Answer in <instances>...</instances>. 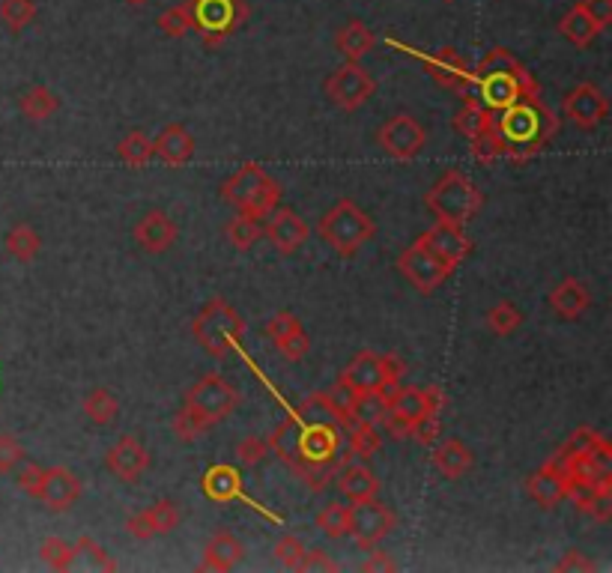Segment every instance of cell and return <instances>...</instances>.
I'll list each match as a JSON object with an SVG mask.
<instances>
[{
	"mask_svg": "<svg viewBox=\"0 0 612 573\" xmlns=\"http://www.w3.org/2000/svg\"><path fill=\"white\" fill-rule=\"evenodd\" d=\"M454 126L475 144V156L487 162L496 156L526 159L544 150L556 120L541 99L517 102L505 111H484L478 102H466V108L454 117Z\"/></svg>",
	"mask_w": 612,
	"mask_h": 573,
	"instance_id": "6da1fadb",
	"label": "cell"
},
{
	"mask_svg": "<svg viewBox=\"0 0 612 573\" xmlns=\"http://www.w3.org/2000/svg\"><path fill=\"white\" fill-rule=\"evenodd\" d=\"M472 84L478 87V105L484 111H505L517 102L541 99V87L532 78V72L508 51L493 48L475 69Z\"/></svg>",
	"mask_w": 612,
	"mask_h": 573,
	"instance_id": "7a4b0ae2",
	"label": "cell"
},
{
	"mask_svg": "<svg viewBox=\"0 0 612 573\" xmlns=\"http://www.w3.org/2000/svg\"><path fill=\"white\" fill-rule=\"evenodd\" d=\"M377 233L374 218L350 197H341L317 224V236L341 257L359 254Z\"/></svg>",
	"mask_w": 612,
	"mask_h": 573,
	"instance_id": "3957f363",
	"label": "cell"
},
{
	"mask_svg": "<svg viewBox=\"0 0 612 573\" xmlns=\"http://www.w3.org/2000/svg\"><path fill=\"white\" fill-rule=\"evenodd\" d=\"M192 335H195V341L204 347L209 356L224 359V356H230L233 350L242 347L245 320H242V314L230 302L215 296V299L206 302L204 308H201V314L195 317Z\"/></svg>",
	"mask_w": 612,
	"mask_h": 573,
	"instance_id": "277c9868",
	"label": "cell"
},
{
	"mask_svg": "<svg viewBox=\"0 0 612 573\" xmlns=\"http://www.w3.org/2000/svg\"><path fill=\"white\" fill-rule=\"evenodd\" d=\"M484 203V194L463 171H445L424 194V206L433 212L436 221L448 224H469Z\"/></svg>",
	"mask_w": 612,
	"mask_h": 573,
	"instance_id": "5b68a950",
	"label": "cell"
},
{
	"mask_svg": "<svg viewBox=\"0 0 612 573\" xmlns=\"http://www.w3.org/2000/svg\"><path fill=\"white\" fill-rule=\"evenodd\" d=\"M221 197H224V203H230L242 215L266 218L281 200V186L260 165L248 162L230 180H224Z\"/></svg>",
	"mask_w": 612,
	"mask_h": 573,
	"instance_id": "8992f818",
	"label": "cell"
},
{
	"mask_svg": "<svg viewBox=\"0 0 612 573\" xmlns=\"http://www.w3.org/2000/svg\"><path fill=\"white\" fill-rule=\"evenodd\" d=\"M407 374L404 359L398 356H380L374 350H362L359 356L350 359V365L341 371L338 382L347 385L359 400L362 397H377V394H389L401 377Z\"/></svg>",
	"mask_w": 612,
	"mask_h": 573,
	"instance_id": "52a82bcc",
	"label": "cell"
},
{
	"mask_svg": "<svg viewBox=\"0 0 612 573\" xmlns=\"http://www.w3.org/2000/svg\"><path fill=\"white\" fill-rule=\"evenodd\" d=\"M442 406L439 388H412V385H395L386 394V415L395 436H412L421 424L436 421Z\"/></svg>",
	"mask_w": 612,
	"mask_h": 573,
	"instance_id": "ba28073f",
	"label": "cell"
},
{
	"mask_svg": "<svg viewBox=\"0 0 612 573\" xmlns=\"http://www.w3.org/2000/svg\"><path fill=\"white\" fill-rule=\"evenodd\" d=\"M192 12V30L201 33L204 45H221L248 18L245 0H186Z\"/></svg>",
	"mask_w": 612,
	"mask_h": 573,
	"instance_id": "9c48e42d",
	"label": "cell"
},
{
	"mask_svg": "<svg viewBox=\"0 0 612 573\" xmlns=\"http://www.w3.org/2000/svg\"><path fill=\"white\" fill-rule=\"evenodd\" d=\"M239 391L230 385V380L227 377H221V374H206V377H201V380L195 382L189 391H186V406L189 409H195L198 415H204L206 421L215 427L218 421H224V418H230L236 409H239Z\"/></svg>",
	"mask_w": 612,
	"mask_h": 573,
	"instance_id": "30bf717a",
	"label": "cell"
},
{
	"mask_svg": "<svg viewBox=\"0 0 612 573\" xmlns=\"http://www.w3.org/2000/svg\"><path fill=\"white\" fill-rule=\"evenodd\" d=\"M326 96L341 108V111H359L368 105V99H374L377 93V81L374 75L362 66V63H341L323 84Z\"/></svg>",
	"mask_w": 612,
	"mask_h": 573,
	"instance_id": "8fae6325",
	"label": "cell"
},
{
	"mask_svg": "<svg viewBox=\"0 0 612 573\" xmlns=\"http://www.w3.org/2000/svg\"><path fill=\"white\" fill-rule=\"evenodd\" d=\"M338 424L332 418H323V415H314L311 424L302 421L299 427V457L296 463L290 466L296 475H302L308 466H320V463H335V454H338Z\"/></svg>",
	"mask_w": 612,
	"mask_h": 573,
	"instance_id": "7c38bea8",
	"label": "cell"
},
{
	"mask_svg": "<svg viewBox=\"0 0 612 573\" xmlns=\"http://www.w3.org/2000/svg\"><path fill=\"white\" fill-rule=\"evenodd\" d=\"M395 526H398V514L386 502H380L377 496L350 505V532L347 535L362 550H374L377 544H383Z\"/></svg>",
	"mask_w": 612,
	"mask_h": 573,
	"instance_id": "4fadbf2b",
	"label": "cell"
},
{
	"mask_svg": "<svg viewBox=\"0 0 612 573\" xmlns=\"http://www.w3.org/2000/svg\"><path fill=\"white\" fill-rule=\"evenodd\" d=\"M398 272L407 278L418 293H424V296L433 293L436 287H442V284L454 275V269H451L448 263H442V260L421 242V236H418L415 242H409L407 248L401 251V257H398Z\"/></svg>",
	"mask_w": 612,
	"mask_h": 573,
	"instance_id": "5bb4252c",
	"label": "cell"
},
{
	"mask_svg": "<svg viewBox=\"0 0 612 573\" xmlns=\"http://www.w3.org/2000/svg\"><path fill=\"white\" fill-rule=\"evenodd\" d=\"M377 144L398 162H412L424 153L427 147V129L412 117V114H398L389 117L377 129Z\"/></svg>",
	"mask_w": 612,
	"mask_h": 573,
	"instance_id": "9a60e30c",
	"label": "cell"
},
{
	"mask_svg": "<svg viewBox=\"0 0 612 573\" xmlns=\"http://www.w3.org/2000/svg\"><path fill=\"white\" fill-rule=\"evenodd\" d=\"M308 236H311V227H308V221H305L296 209H290V206H275V209L266 215L263 239H266L278 254H284V257L296 254V251L308 242Z\"/></svg>",
	"mask_w": 612,
	"mask_h": 573,
	"instance_id": "2e32d148",
	"label": "cell"
},
{
	"mask_svg": "<svg viewBox=\"0 0 612 573\" xmlns=\"http://www.w3.org/2000/svg\"><path fill=\"white\" fill-rule=\"evenodd\" d=\"M562 111H565V117H568L574 126H580V129H595V126H601V123L607 120L610 102H607V96H604V90H601L598 84L583 81V84H577L574 90L565 93Z\"/></svg>",
	"mask_w": 612,
	"mask_h": 573,
	"instance_id": "e0dca14e",
	"label": "cell"
},
{
	"mask_svg": "<svg viewBox=\"0 0 612 573\" xmlns=\"http://www.w3.org/2000/svg\"><path fill=\"white\" fill-rule=\"evenodd\" d=\"M105 466L108 472L123 481V484H135L144 478V472L150 469V451L138 436H120L114 448H108L105 454Z\"/></svg>",
	"mask_w": 612,
	"mask_h": 573,
	"instance_id": "ac0fdd59",
	"label": "cell"
},
{
	"mask_svg": "<svg viewBox=\"0 0 612 573\" xmlns=\"http://www.w3.org/2000/svg\"><path fill=\"white\" fill-rule=\"evenodd\" d=\"M177 236H180L177 221H174L168 212H162V209L144 212V215L135 221V227H132V239H135L138 248L147 251V254H165V251H171L174 242H177Z\"/></svg>",
	"mask_w": 612,
	"mask_h": 573,
	"instance_id": "d6986e66",
	"label": "cell"
},
{
	"mask_svg": "<svg viewBox=\"0 0 612 573\" xmlns=\"http://www.w3.org/2000/svg\"><path fill=\"white\" fill-rule=\"evenodd\" d=\"M421 242L451 269H457L469 254H472V239L466 236L463 224H448V221H436L430 230L421 233Z\"/></svg>",
	"mask_w": 612,
	"mask_h": 573,
	"instance_id": "ffe728a7",
	"label": "cell"
},
{
	"mask_svg": "<svg viewBox=\"0 0 612 573\" xmlns=\"http://www.w3.org/2000/svg\"><path fill=\"white\" fill-rule=\"evenodd\" d=\"M266 338L275 344V350L284 356V359H290V362H299V359H305L308 353H311V338H308V332L302 329V323L296 320V314H290V311H278V314H272L269 317V323H266Z\"/></svg>",
	"mask_w": 612,
	"mask_h": 573,
	"instance_id": "44dd1931",
	"label": "cell"
},
{
	"mask_svg": "<svg viewBox=\"0 0 612 573\" xmlns=\"http://www.w3.org/2000/svg\"><path fill=\"white\" fill-rule=\"evenodd\" d=\"M180 520H183L180 508H177L171 499H159V502H153L150 508L132 514V517L126 520V532H129V538H135V541H150V538H156V535L174 532V529L180 526Z\"/></svg>",
	"mask_w": 612,
	"mask_h": 573,
	"instance_id": "7402d4cb",
	"label": "cell"
},
{
	"mask_svg": "<svg viewBox=\"0 0 612 573\" xmlns=\"http://www.w3.org/2000/svg\"><path fill=\"white\" fill-rule=\"evenodd\" d=\"M84 493V484L81 478L66 469V466H51L45 469V478H42V487H39V502L48 508V511H69Z\"/></svg>",
	"mask_w": 612,
	"mask_h": 573,
	"instance_id": "603a6c76",
	"label": "cell"
},
{
	"mask_svg": "<svg viewBox=\"0 0 612 573\" xmlns=\"http://www.w3.org/2000/svg\"><path fill=\"white\" fill-rule=\"evenodd\" d=\"M526 493H529V499L538 508H547V511L559 508L568 499V475H565V469L550 457L535 475H529Z\"/></svg>",
	"mask_w": 612,
	"mask_h": 573,
	"instance_id": "cb8c5ba5",
	"label": "cell"
},
{
	"mask_svg": "<svg viewBox=\"0 0 612 573\" xmlns=\"http://www.w3.org/2000/svg\"><path fill=\"white\" fill-rule=\"evenodd\" d=\"M195 150H198V144H195L192 132H189L186 126H180V123H168V126L159 132V138L153 141V156H159L168 168H183V165H189L192 156H195Z\"/></svg>",
	"mask_w": 612,
	"mask_h": 573,
	"instance_id": "d4e9b609",
	"label": "cell"
},
{
	"mask_svg": "<svg viewBox=\"0 0 612 573\" xmlns=\"http://www.w3.org/2000/svg\"><path fill=\"white\" fill-rule=\"evenodd\" d=\"M547 305L559 320H580L592 308V293L580 278H565L550 290Z\"/></svg>",
	"mask_w": 612,
	"mask_h": 573,
	"instance_id": "484cf974",
	"label": "cell"
},
{
	"mask_svg": "<svg viewBox=\"0 0 612 573\" xmlns=\"http://www.w3.org/2000/svg\"><path fill=\"white\" fill-rule=\"evenodd\" d=\"M242 559H245V544H242L233 532L218 529V532L206 541L204 559H201L198 571H233L236 565H242Z\"/></svg>",
	"mask_w": 612,
	"mask_h": 573,
	"instance_id": "4316f807",
	"label": "cell"
},
{
	"mask_svg": "<svg viewBox=\"0 0 612 573\" xmlns=\"http://www.w3.org/2000/svg\"><path fill=\"white\" fill-rule=\"evenodd\" d=\"M421 60H424L427 72L433 75V81L442 84L445 90H469L472 87V72L454 48H439V54H430Z\"/></svg>",
	"mask_w": 612,
	"mask_h": 573,
	"instance_id": "83f0119b",
	"label": "cell"
},
{
	"mask_svg": "<svg viewBox=\"0 0 612 573\" xmlns=\"http://www.w3.org/2000/svg\"><path fill=\"white\" fill-rule=\"evenodd\" d=\"M374 45H377V36L362 18H350L335 33V48L347 63H362L374 51Z\"/></svg>",
	"mask_w": 612,
	"mask_h": 573,
	"instance_id": "f1b7e54d",
	"label": "cell"
},
{
	"mask_svg": "<svg viewBox=\"0 0 612 573\" xmlns=\"http://www.w3.org/2000/svg\"><path fill=\"white\" fill-rule=\"evenodd\" d=\"M430 460H433L436 472H439L442 478H448V481L463 478V475L475 466L472 448H469L466 442H460V439H442V442H436Z\"/></svg>",
	"mask_w": 612,
	"mask_h": 573,
	"instance_id": "f546056e",
	"label": "cell"
},
{
	"mask_svg": "<svg viewBox=\"0 0 612 573\" xmlns=\"http://www.w3.org/2000/svg\"><path fill=\"white\" fill-rule=\"evenodd\" d=\"M201 487H204L206 499H212L215 505H227L242 496V475L230 463H215L204 472Z\"/></svg>",
	"mask_w": 612,
	"mask_h": 573,
	"instance_id": "4dcf8cb0",
	"label": "cell"
},
{
	"mask_svg": "<svg viewBox=\"0 0 612 573\" xmlns=\"http://www.w3.org/2000/svg\"><path fill=\"white\" fill-rule=\"evenodd\" d=\"M341 490V496L356 505V502H365V499H374L380 493V478L368 469V466H344L341 472H335L332 478Z\"/></svg>",
	"mask_w": 612,
	"mask_h": 573,
	"instance_id": "1f68e13d",
	"label": "cell"
},
{
	"mask_svg": "<svg viewBox=\"0 0 612 573\" xmlns=\"http://www.w3.org/2000/svg\"><path fill=\"white\" fill-rule=\"evenodd\" d=\"M559 30H562V36H565L568 42H574L577 48H589V45L604 33V30L595 24V18L583 9V3H574V6L562 15Z\"/></svg>",
	"mask_w": 612,
	"mask_h": 573,
	"instance_id": "d6a6232c",
	"label": "cell"
},
{
	"mask_svg": "<svg viewBox=\"0 0 612 573\" xmlns=\"http://www.w3.org/2000/svg\"><path fill=\"white\" fill-rule=\"evenodd\" d=\"M18 111H21V117L30 120V123H45V120H51V117L60 111V99H57V93H54L51 87L36 84V87H30V90L21 93Z\"/></svg>",
	"mask_w": 612,
	"mask_h": 573,
	"instance_id": "836d02e7",
	"label": "cell"
},
{
	"mask_svg": "<svg viewBox=\"0 0 612 573\" xmlns=\"http://www.w3.org/2000/svg\"><path fill=\"white\" fill-rule=\"evenodd\" d=\"M299 427H302V415H287L269 436H266V442H269V454H278L287 466H293L296 463V457H299Z\"/></svg>",
	"mask_w": 612,
	"mask_h": 573,
	"instance_id": "e575fe53",
	"label": "cell"
},
{
	"mask_svg": "<svg viewBox=\"0 0 612 573\" xmlns=\"http://www.w3.org/2000/svg\"><path fill=\"white\" fill-rule=\"evenodd\" d=\"M117 159L129 168H147L153 159V138L144 129H132L117 141Z\"/></svg>",
	"mask_w": 612,
	"mask_h": 573,
	"instance_id": "d590c367",
	"label": "cell"
},
{
	"mask_svg": "<svg viewBox=\"0 0 612 573\" xmlns=\"http://www.w3.org/2000/svg\"><path fill=\"white\" fill-rule=\"evenodd\" d=\"M6 251H9V257H15L18 263H30V260H36L39 257V251H42V236L30 227V224H15V227H9V233H6Z\"/></svg>",
	"mask_w": 612,
	"mask_h": 573,
	"instance_id": "8d00e7d4",
	"label": "cell"
},
{
	"mask_svg": "<svg viewBox=\"0 0 612 573\" xmlns=\"http://www.w3.org/2000/svg\"><path fill=\"white\" fill-rule=\"evenodd\" d=\"M84 415H87L93 424H99V427L117 421V415H120V400H117V394L108 391L105 385H96V388L87 391V397H84Z\"/></svg>",
	"mask_w": 612,
	"mask_h": 573,
	"instance_id": "74e56055",
	"label": "cell"
},
{
	"mask_svg": "<svg viewBox=\"0 0 612 573\" xmlns=\"http://www.w3.org/2000/svg\"><path fill=\"white\" fill-rule=\"evenodd\" d=\"M224 233H227V242H230L236 251H248V248H254V245L263 239V224H260V218H251V215L236 212V218H230V224L224 227Z\"/></svg>",
	"mask_w": 612,
	"mask_h": 573,
	"instance_id": "f35d334b",
	"label": "cell"
},
{
	"mask_svg": "<svg viewBox=\"0 0 612 573\" xmlns=\"http://www.w3.org/2000/svg\"><path fill=\"white\" fill-rule=\"evenodd\" d=\"M171 427H174V436H177L183 445H192V442L204 439L206 433L212 430V424L206 421L204 415H198V412H195V409H189L186 403L177 409V415H174Z\"/></svg>",
	"mask_w": 612,
	"mask_h": 573,
	"instance_id": "ab89813d",
	"label": "cell"
},
{
	"mask_svg": "<svg viewBox=\"0 0 612 573\" xmlns=\"http://www.w3.org/2000/svg\"><path fill=\"white\" fill-rule=\"evenodd\" d=\"M317 529L326 535V538H347L350 532V505H341V502H329L326 508H320L317 514Z\"/></svg>",
	"mask_w": 612,
	"mask_h": 573,
	"instance_id": "60d3db41",
	"label": "cell"
},
{
	"mask_svg": "<svg viewBox=\"0 0 612 573\" xmlns=\"http://www.w3.org/2000/svg\"><path fill=\"white\" fill-rule=\"evenodd\" d=\"M523 326V311L514 302H499L487 311V329L499 338L514 335Z\"/></svg>",
	"mask_w": 612,
	"mask_h": 573,
	"instance_id": "b9f144b4",
	"label": "cell"
},
{
	"mask_svg": "<svg viewBox=\"0 0 612 573\" xmlns=\"http://www.w3.org/2000/svg\"><path fill=\"white\" fill-rule=\"evenodd\" d=\"M39 556L51 571H72V565L78 559V550H75V544H69L63 538H45L42 547H39Z\"/></svg>",
	"mask_w": 612,
	"mask_h": 573,
	"instance_id": "7bdbcfd3",
	"label": "cell"
},
{
	"mask_svg": "<svg viewBox=\"0 0 612 573\" xmlns=\"http://www.w3.org/2000/svg\"><path fill=\"white\" fill-rule=\"evenodd\" d=\"M347 430H350V448H353V454H359V457H374V454L380 451L383 436H380V430H377L374 421H353Z\"/></svg>",
	"mask_w": 612,
	"mask_h": 573,
	"instance_id": "ee69618b",
	"label": "cell"
},
{
	"mask_svg": "<svg viewBox=\"0 0 612 573\" xmlns=\"http://www.w3.org/2000/svg\"><path fill=\"white\" fill-rule=\"evenodd\" d=\"M36 18V0H0V21L6 30L21 33Z\"/></svg>",
	"mask_w": 612,
	"mask_h": 573,
	"instance_id": "f6af8a7d",
	"label": "cell"
},
{
	"mask_svg": "<svg viewBox=\"0 0 612 573\" xmlns=\"http://www.w3.org/2000/svg\"><path fill=\"white\" fill-rule=\"evenodd\" d=\"M159 30L168 36V39H183L189 30H192V12H189V3H177L171 9H165L159 15Z\"/></svg>",
	"mask_w": 612,
	"mask_h": 573,
	"instance_id": "bcb514c9",
	"label": "cell"
},
{
	"mask_svg": "<svg viewBox=\"0 0 612 573\" xmlns=\"http://www.w3.org/2000/svg\"><path fill=\"white\" fill-rule=\"evenodd\" d=\"M272 556H275V562L284 565L287 571H299V568H302V559H305V544H302L296 535H284V538H278Z\"/></svg>",
	"mask_w": 612,
	"mask_h": 573,
	"instance_id": "7dc6e473",
	"label": "cell"
},
{
	"mask_svg": "<svg viewBox=\"0 0 612 573\" xmlns=\"http://www.w3.org/2000/svg\"><path fill=\"white\" fill-rule=\"evenodd\" d=\"M15 487L21 490V493H27V496H39V487H42V478H45V469L39 466V463H33V460H21L15 469Z\"/></svg>",
	"mask_w": 612,
	"mask_h": 573,
	"instance_id": "c3c4849f",
	"label": "cell"
},
{
	"mask_svg": "<svg viewBox=\"0 0 612 573\" xmlns=\"http://www.w3.org/2000/svg\"><path fill=\"white\" fill-rule=\"evenodd\" d=\"M236 457H239L242 466L254 469V466L266 463V457H269V442L251 433V436H245V439L236 445Z\"/></svg>",
	"mask_w": 612,
	"mask_h": 573,
	"instance_id": "681fc988",
	"label": "cell"
},
{
	"mask_svg": "<svg viewBox=\"0 0 612 573\" xmlns=\"http://www.w3.org/2000/svg\"><path fill=\"white\" fill-rule=\"evenodd\" d=\"M601 442H604V436H601L595 427H580V430H574V436L568 439V445H565L556 457L565 460V457L583 454V451H589V448H595V445H601Z\"/></svg>",
	"mask_w": 612,
	"mask_h": 573,
	"instance_id": "f907efd6",
	"label": "cell"
},
{
	"mask_svg": "<svg viewBox=\"0 0 612 573\" xmlns=\"http://www.w3.org/2000/svg\"><path fill=\"white\" fill-rule=\"evenodd\" d=\"M24 457V445L12 433H0V475H9Z\"/></svg>",
	"mask_w": 612,
	"mask_h": 573,
	"instance_id": "816d5d0a",
	"label": "cell"
},
{
	"mask_svg": "<svg viewBox=\"0 0 612 573\" xmlns=\"http://www.w3.org/2000/svg\"><path fill=\"white\" fill-rule=\"evenodd\" d=\"M553 571L556 573H589V571H598V565L592 562V559H586V553L583 550H568L556 565H553Z\"/></svg>",
	"mask_w": 612,
	"mask_h": 573,
	"instance_id": "f5cc1de1",
	"label": "cell"
},
{
	"mask_svg": "<svg viewBox=\"0 0 612 573\" xmlns=\"http://www.w3.org/2000/svg\"><path fill=\"white\" fill-rule=\"evenodd\" d=\"M75 550H78V553H84V556H90V559L96 562V568H102V571H117V568H120V565H117V562H114V559H111V556H108V553H105V550H102V547H99L93 538H87V535H81V538H78Z\"/></svg>",
	"mask_w": 612,
	"mask_h": 573,
	"instance_id": "db71d44e",
	"label": "cell"
},
{
	"mask_svg": "<svg viewBox=\"0 0 612 573\" xmlns=\"http://www.w3.org/2000/svg\"><path fill=\"white\" fill-rule=\"evenodd\" d=\"M299 571H341V565L335 559H329L320 547H314V550H305Z\"/></svg>",
	"mask_w": 612,
	"mask_h": 573,
	"instance_id": "11a10c76",
	"label": "cell"
},
{
	"mask_svg": "<svg viewBox=\"0 0 612 573\" xmlns=\"http://www.w3.org/2000/svg\"><path fill=\"white\" fill-rule=\"evenodd\" d=\"M583 3V9L595 18V24L601 27V30H607L612 24V0H580Z\"/></svg>",
	"mask_w": 612,
	"mask_h": 573,
	"instance_id": "9f6ffc18",
	"label": "cell"
},
{
	"mask_svg": "<svg viewBox=\"0 0 612 573\" xmlns=\"http://www.w3.org/2000/svg\"><path fill=\"white\" fill-rule=\"evenodd\" d=\"M395 568H398V565L389 559V553H383V550H377V547H374V553H371V556H368V559L359 565V571H365V573H380V571L392 573Z\"/></svg>",
	"mask_w": 612,
	"mask_h": 573,
	"instance_id": "6f0895ef",
	"label": "cell"
},
{
	"mask_svg": "<svg viewBox=\"0 0 612 573\" xmlns=\"http://www.w3.org/2000/svg\"><path fill=\"white\" fill-rule=\"evenodd\" d=\"M126 6H132V9H138V6H147L150 0H123Z\"/></svg>",
	"mask_w": 612,
	"mask_h": 573,
	"instance_id": "680465c9",
	"label": "cell"
}]
</instances>
